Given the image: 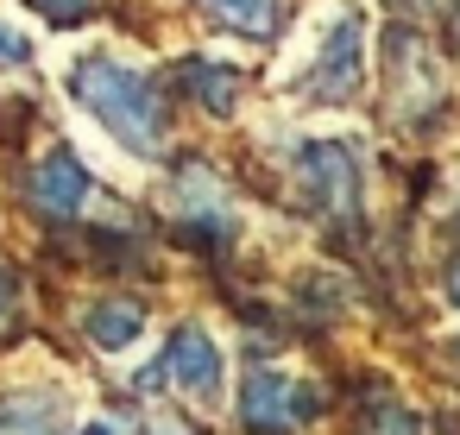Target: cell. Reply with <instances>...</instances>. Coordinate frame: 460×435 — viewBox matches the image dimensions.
<instances>
[{
  "label": "cell",
  "mask_w": 460,
  "mask_h": 435,
  "mask_svg": "<svg viewBox=\"0 0 460 435\" xmlns=\"http://www.w3.org/2000/svg\"><path fill=\"white\" fill-rule=\"evenodd\" d=\"M454 353H460V347H454Z\"/></svg>",
  "instance_id": "cell-18"
},
{
  "label": "cell",
  "mask_w": 460,
  "mask_h": 435,
  "mask_svg": "<svg viewBox=\"0 0 460 435\" xmlns=\"http://www.w3.org/2000/svg\"><path fill=\"white\" fill-rule=\"evenodd\" d=\"M70 95L133 152V158H158L164 152V127H171V108H164V89L152 76H139L133 64H114V58H83L70 70Z\"/></svg>",
  "instance_id": "cell-1"
},
{
  "label": "cell",
  "mask_w": 460,
  "mask_h": 435,
  "mask_svg": "<svg viewBox=\"0 0 460 435\" xmlns=\"http://www.w3.org/2000/svg\"><path fill=\"white\" fill-rule=\"evenodd\" d=\"M290 177L322 221H347L359 209V158L341 139H303L290 152Z\"/></svg>",
  "instance_id": "cell-4"
},
{
  "label": "cell",
  "mask_w": 460,
  "mask_h": 435,
  "mask_svg": "<svg viewBox=\"0 0 460 435\" xmlns=\"http://www.w3.org/2000/svg\"><path fill=\"white\" fill-rule=\"evenodd\" d=\"M83 334H89L102 353H127V347L146 334V303H139V297H102V303L83 315Z\"/></svg>",
  "instance_id": "cell-7"
},
{
  "label": "cell",
  "mask_w": 460,
  "mask_h": 435,
  "mask_svg": "<svg viewBox=\"0 0 460 435\" xmlns=\"http://www.w3.org/2000/svg\"><path fill=\"white\" fill-rule=\"evenodd\" d=\"M13 309H20V271H13V265H0V328L13 322Z\"/></svg>",
  "instance_id": "cell-13"
},
{
  "label": "cell",
  "mask_w": 460,
  "mask_h": 435,
  "mask_svg": "<svg viewBox=\"0 0 460 435\" xmlns=\"http://www.w3.org/2000/svg\"><path fill=\"white\" fill-rule=\"evenodd\" d=\"M89 171H83V158L76 152H64V146H51L32 171H26V196H32V209H45V215H58V221H76L83 209H89Z\"/></svg>",
  "instance_id": "cell-6"
},
{
  "label": "cell",
  "mask_w": 460,
  "mask_h": 435,
  "mask_svg": "<svg viewBox=\"0 0 460 435\" xmlns=\"http://www.w3.org/2000/svg\"><path fill=\"white\" fill-rule=\"evenodd\" d=\"M152 385H171V391H183V397H196V404H215L221 385H227V353H221V341H215L202 322L171 328L164 353L139 372V391H152Z\"/></svg>",
  "instance_id": "cell-2"
},
{
  "label": "cell",
  "mask_w": 460,
  "mask_h": 435,
  "mask_svg": "<svg viewBox=\"0 0 460 435\" xmlns=\"http://www.w3.org/2000/svg\"><path fill=\"white\" fill-rule=\"evenodd\" d=\"M196 7L234 39H271L278 26V0H196Z\"/></svg>",
  "instance_id": "cell-9"
},
{
  "label": "cell",
  "mask_w": 460,
  "mask_h": 435,
  "mask_svg": "<svg viewBox=\"0 0 460 435\" xmlns=\"http://www.w3.org/2000/svg\"><path fill=\"white\" fill-rule=\"evenodd\" d=\"M64 397L58 391H7L0 397V435H58Z\"/></svg>",
  "instance_id": "cell-8"
},
{
  "label": "cell",
  "mask_w": 460,
  "mask_h": 435,
  "mask_svg": "<svg viewBox=\"0 0 460 435\" xmlns=\"http://www.w3.org/2000/svg\"><path fill=\"white\" fill-rule=\"evenodd\" d=\"M26 58H32V39H26L13 20H0V70H20Z\"/></svg>",
  "instance_id": "cell-12"
},
{
  "label": "cell",
  "mask_w": 460,
  "mask_h": 435,
  "mask_svg": "<svg viewBox=\"0 0 460 435\" xmlns=\"http://www.w3.org/2000/svg\"><path fill=\"white\" fill-rule=\"evenodd\" d=\"M322 404H328L322 385L284 378L278 366H252L246 385H240V422H246V435H290V429L315 422Z\"/></svg>",
  "instance_id": "cell-3"
},
{
  "label": "cell",
  "mask_w": 460,
  "mask_h": 435,
  "mask_svg": "<svg viewBox=\"0 0 460 435\" xmlns=\"http://www.w3.org/2000/svg\"><path fill=\"white\" fill-rule=\"evenodd\" d=\"M183 83H190V95H196L208 114H234V102H240V76H234L227 64L190 58V64H183Z\"/></svg>",
  "instance_id": "cell-10"
},
{
  "label": "cell",
  "mask_w": 460,
  "mask_h": 435,
  "mask_svg": "<svg viewBox=\"0 0 460 435\" xmlns=\"http://www.w3.org/2000/svg\"><path fill=\"white\" fill-rule=\"evenodd\" d=\"M447 303H454V309H460V259H454V265H447Z\"/></svg>",
  "instance_id": "cell-16"
},
{
  "label": "cell",
  "mask_w": 460,
  "mask_h": 435,
  "mask_svg": "<svg viewBox=\"0 0 460 435\" xmlns=\"http://www.w3.org/2000/svg\"><path fill=\"white\" fill-rule=\"evenodd\" d=\"M359 435H422V422L403 410V404H391V397H378L372 410H359Z\"/></svg>",
  "instance_id": "cell-11"
},
{
  "label": "cell",
  "mask_w": 460,
  "mask_h": 435,
  "mask_svg": "<svg viewBox=\"0 0 460 435\" xmlns=\"http://www.w3.org/2000/svg\"><path fill=\"white\" fill-rule=\"evenodd\" d=\"M359 83H366V32H359L353 13H341V20L328 26V39L315 45L309 95H315V102H347Z\"/></svg>",
  "instance_id": "cell-5"
},
{
  "label": "cell",
  "mask_w": 460,
  "mask_h": 435,
  "mask_svg": "<svg viewBox=\"0 0 460 435\" xmlns=\"http://www.w3.org/2000/svg\"><path fill=\"white\" fill-rule=\"evenodd\" d=\"M32 7H45L51 20H83V13H89V0H32Z\"/></svg>",
  "instance_id": "cell-14"
},
{
  "label": "cell",
  "mask_w": 460,
  "mask_h": 435,
  "mask_svg": "<svg viewBox=\"0 0 460 435\" xmlns=\"http://www.w3.org/2000/svg\"><path fill=\"white\" fill-rule=\"evenodd\" d=\"M146 435H196V429L177 422V416H146Z\"/></svg>",
  "instance_id": "cell-15"
},
{
  "label": "cell",
  "mask_w": 460,
  "mask_h": 435,
  "mask_svg": "<svg viewBox=\"0 0 460 435\" xmlns=\"http://www.w3.org/2000/svg\"><path fill=\"white\" fill-rule=\"evenodd\" d=\"M76 435H120V429H114V422H83Z\"/></svg>",
  "instance_id": "cell-17"
}]
</instances>
